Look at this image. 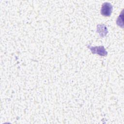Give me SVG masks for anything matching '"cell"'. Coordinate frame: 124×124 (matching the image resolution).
Listing matches in <instances>:
<instances>
[{"mask_svg": "<svg viewBox=\"0 0 124 124\" xmlns=\"http://www.w3.org/2000/svg\"><path fill=\"white\" fill-rule=\"evenodd\" d=\"M112 11V6L108 2H105L102 4L101 9L102 15L105 16H109Z\"/></svg>", "mask_w": 124, "mask_h": 124, "instance_id": "obj_2", "label": "cell"}, {"mask_svg": "<svg viewBox=\"0 0 124 124\" xmlns=\"http://www.w3.org/2000/svg\"><path fill=\"white\" fill-rule=\"evenodd\" d=\"M97 31L101 36H105L108 33L107 29L105 25H98L97 26Z\"/></svg>", "mask_w": 124, "mask_h": 124, "instance_id": "obj_3", "label": "cell"}, {"mask_svg": "<svg viewBox=\"0 0 124 124\" xmlns=\"http://www.w3.org/2000/svg\"><path fill=\"white\" fill-rule=\"evenodd\" d=\"M88 47L91 50L93 54H97L100 56H106L108 54V52L106 50L104 46H92L90 45L88 46Z\"/></svg>", "mask_w": 124, "mask_h": 124, "instance_id": "obj_1", "label": "cell"}]
</instances>
